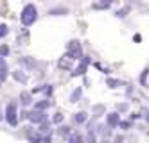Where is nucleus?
Wrapping results in <instances>:
<instances>
[{"instance_id": "9d476101", "label": "nucleus", "mask_w": 149, "mask_h": 143, "mask_svg": "<svg viewBox=\"0 0 149 143\" xmlns=\"http://www.w3.org/2000/svg\"><path fill=\"white\" fill-rule=\"evenodd\" d=\"M67 13H68V9H61V7H59V9H52V11H50V15H67Z\"/></svg>"}, {"instance_id": "f03ea898", "label": "nucleus", "mask_w": 149, "mask_h": 143, "mask_svg": "<svg viewBox=\"0 0 149 143\" xmlns=\"http://www.w3.org/2000/svg\"><path fill=\"white\" fill-rule=\"evenodd\" d=\"M18 113H16V104L15 102H9L7 104V107H6V120H7V124L9 125H16L18 124V116H16Z\"/></svg>"}, {"instance_id": "6e6552de", "label": "nucleus", "mask_w": 149, "mask_h": 143, "mask_svg": "<svg viewBox=\"0 0 149 143\" xmlns=\"http://www.w3.org/2000/svg\"><path fill=\"white\" fill-rule=\"evenodd\" d=\"M22 104L29 106L31 104V93H22Z\"/></svg>"}, {"instance_id": "a211bd4d", "label": "nucleus", "mask_w": 149, "mask_h": 143, "mask_svg": "<svg viewBox=\"0 0 149 143\" xmlns=\"http://www.w3.org/2000/svg\"><path fill=\"white\" fill-rule=\"evenodd\" d=\"M15 77L18 81H25V75H22V73H15Z\"/></svg>"}, {"instance_id": "4468645a", "label": "nucleus", "mask_w": 149, "mask_h": 143, "mask_svg": "<svg viewBox=\"0 0 149 143\" xmlns=\"http://www.w3.org/2000/svg\"><path fill=\"white\" fill-rule=\"evenodd\" d=\"M7 54H9V48H7L6 45H4V47H0V56L4 57V56H7Z\"/></svg>"}, {"instance_id": "dca6fc26", "label": "nucleus", "mask_w": 149, "mask_h": 143, "mask_svg": "<svg viewBox=\"0 0 149 143\" xmlns=\"http://www.w3.org/2000/svg\"><path fill=\"white\" fill-rule=\"evenodd\" d=\"M88 141H90V143H97V140H95V134L92 133V131H90V134H88Z\"/></svg>"}, {"instance_id": "f257e3e1", "label": "nucleus", "mask_w": 149, "mask_h": 143, "mask_svg": "<svg viewBox=\"0 0 149 143\" xmlns=\"http://www.w3.org/2000/svg\"><path fill=\"white\" fill-rule=\"evenodd\" d=\"M20 20H22V23H24L25 27L33 25L34 21L38 20V9H36V6H34V4H27V6L22 9V15H20Z\"/></svg>"}, {"instance_id": "6ab92c4d", "label": "nucleus", "mask_w": 149, "mask_h": 143, "mask_svg": "<svg viewBox=\"0 0 149 143\" xmlns=\"http://www.w3.org/2000/svg\"><path fill=\"white\" fill-rule=\"evenodd\" d=\"M59 133H61V134H67V133H68V127H61Z\"/></svg>"}, {"instance_id": "1a4fd4ad", "label": "nucleus", "mask_w": 149, "mask_h": 143, "mask_svg": "<svg viewBox=\"0 0 149 143\" xmlns=\"http://www.w3.org/2000/svg\"><path fill=\"white\" fill-rule=\"evenodd\" d=\"M70 143H84V141H83V138H81L79 134H72V138H70Z\"/></svg>"}, {"instance_id": "7ed1b4c3", "label": "nucleus", "mask_w": 149, "mask_h": 143, "mask_svg": "<svg viewBox=\"0 0 149 143\" xmlns=\"http://www.w3.org/2000/svg\"><path fill=\"white\" fill-rule=\"evenodd\" d=\"M25 116H29L33 124H41V122H45V120H47L45 113L43 111H38V109H36V111H33V113H29V115H25Z\"/></svg>"}, {"instance_id": "f3484780", "label": "nucleus", "mask_w": 149, "mask_h": 143, "mask_svg": "<svg viewBox=\"0 0 149 143\" xmlns=\"http://www.w3.org/2000/svg\"><path fill=\"white\" fill-rule=\"evenodd\" d=\"M61 118H63V116H61V115L58 113V115H56L54 118H52V120H54V122H56V124H59V122H61Z\"/></svg>"}, {"instance_id": "aec40b11", "label": "nucleus", "mask_w": 149, "mask_h": 143, "mask_svg": "<svg viewBox=\"0 0 149 143\" xmlns=\"http://www.w3.org/2000/svg\"><path fill=\"white\" fill-rule=\"evenodd\" d=\"M101 143H108V141H101Z\"/></svg>"}, {"instance_id": "39448f33", "label": "nucleus", "mask_w": 149, "mask_h": 143, "mask_svg": "<svg viewBox=\"0 0 149 143\" xmlns=\"http://www.w3.org/2000/svg\"><path fill=\"white\" fill-rule=\"evenodd\" d=\"M106 122H108V125L115 127L117 124L120 122V118H119V115H117V113H111V115H108V118H106Z\"/></svg>"}, {"instance_id": "20e7f679", "label": "nucleus", "mask_w": 149, "mask_h": 143, "mask_svg": "<svg viewBox=\"0 0 149 143\" xmlns=\"http://www.w3.org/2000/svg\"><path fill=\"white\" fill-rule=\"evenodd\" d=\"M6 77H7V64H6L4 57L0 56V82H2Z\"/></svg>"}, {"instance_id": "423d86ee", "label": "nucleus", "mask_w": 149, "mask_h": 143, "mask_svg": "<svg viewBox=\"0 0 149 143\" xmlns=\"http://www.w3.org/2000/svg\"><path fill=\"white\" fill-rule=\"evenodd\" d=\"M86 66H88V59H83V63L79 64V68H76V72H74L72 75H83L84 70H86Z\"/></svg>"}, {"instance_id": "9b49d317", "label": "nucleus", "mask_w": 149, "mask_h": 143, "mask_svg": "<svg viewBox=\"0 0 149 143\" xmlns=\"http://www.w3.org/2000/svg\"><path fill=\"white\" fill-rule=\"evenodd\" d=\"M45 107H49V100L47 102H38L34 106V109H38V111H41V109H45Z\"/></svg>"}, {"instance_id": "ddd939ff", "label": "nucleus", "mask_w": 149, "mask_h": 143, "mask_svg": "<svg viewBox=\"0 0 149 143\" xmlns=\"http://www.w3.org/2000/svg\"><path fill=\"white\" fill-rule=\"evenodd\" d=\"M81 97V90H77V91H74V95H72V102H77V98Z\"/></svg>"}, {"instance_id": "f8f14e48", "label": "nucleus", "mask_w": 149, "mask_h": 143, "mask_svg": "<svg viewBox=\"0 0 149 143\" xmlns=\"http://www.w3.org/2000/svg\"><path fill=\"white\" fill-rule=\"evenodd\" d=\"M7 32H9V29H7V25H0V38H4L6 34H7Z\"/></svg>"}, {"instance_id": "2eb2a0df", "label": "nucleus", "mask_w": 149, "mask_h": 143, "mask_svg": "<svg viewBox=\"0 0 149 143\" xmlns=\"http://www.w3.org/2000/svg\"><path fill=\"white\" fill-rule=\"evenodd\" d=\"M146 77H147V70H144L142 75H140V82H142V86H146Z\"/></svg>"}, {"instance_id": "0eeeda50", "label": "nucleus", "mask_w": 149, "mask_h": 143, "mask_svg": "<svg viewBox=\"0 0 149 143\" xmlns=\"http://www.w3.org/2000/svg\"><path fill=\"white\" fill-rule=\"evenodd\" d=\"M74 120H76V124H83L84 120H86V113H76V116H74Z\"/></svg>"}]
</instances>
